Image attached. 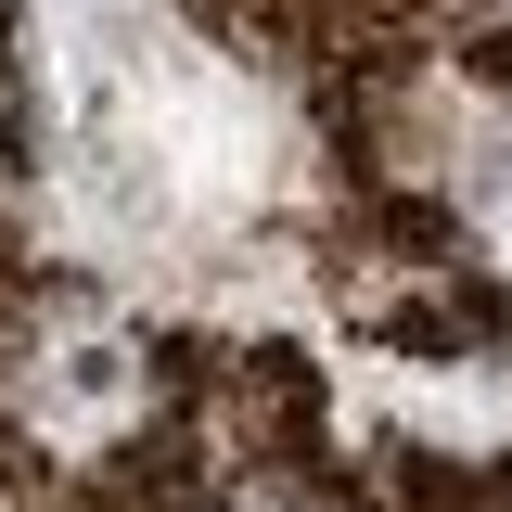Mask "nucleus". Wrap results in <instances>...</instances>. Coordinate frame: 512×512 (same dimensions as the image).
Wrapping results in <instances>:
<instances>
[{
	"mask_svg": "<svg viewBox=\"0 0 512 512\" xmlns=\"http://www.w3.org/2000/svg\"><path fill=\"white\" fill-rule=\"evenodd\" d=\"M244 512H295V500H244Z\"/></svg>",
	"mask_w": 512,
	"mask_h": 512,
	"instance_id": "1",
	"label": "nucleus"
}]
</instances>
